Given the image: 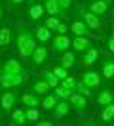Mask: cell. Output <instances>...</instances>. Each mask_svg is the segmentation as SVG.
I'll use <instances>...</instances> for the list:
<instances>
[{
  "label": "cell",
  "instance_id": "cell-32",
  "mask_svg": "<svg viewBox=\"0 0 114 126\" xmlns=\"http://www.w3.org/2000/svg\"><path fill=\"white\" fill-rule=\"evenodd\" d=\"M53 75H55V77L59 79V82H61L63 79H67V77H68V69H65L63 65H57V67L53 69Z\"/></svg>",
  "mask_w": 114,
  "mask_h": 126
},
{
  "label": "cell",
  "instance_id": "cell-17",
  "mask_svg": "<svg viewBox=\"0 0 114 126\" xmlns=\"http://www.w3.org/2000/svg\"><path fill=\"white\" fill-rule=\"evenodd\" d=\"M97 59H99V50H97V48H89L88 52H84L82 63H84V65H88V67H89V65H93V63L97 61Z\"/></svg>",
  "mask_w": 114,
  "mask_h": 126
},
{
  "label": "cell",
  "instance_id": "cell-26",
  "mask_svg": "<svg viewBox=\"0 0 114 126\" xmlns=\"http://www.w3.org/2000/svg\"><path fill=\"white\" fill-rule=\"evenodd\" d=\"M57 95L55 94H46V97L42 99V107L44 109H55V105H57Z\"/></svg>",
  "mask_w": 114,
  "mask_h": 126
},
{
  "label": "cell",
  "instance_id": "cell-9",
  "mask_svg": "<svg viewBox=\"0 0 114 126\" xmlns=\"http://www.w3.org/2000/svg\"><path fill=\"white\" fill-rule=\"evenodd\" d=\"M68 48H70V38H68L67 34H57L55 38H53V50H55V54L59 52V54H65Z\"/></svg>",
  "mask_w": 114,
  "mask_h": 126
},
{
  "label": "cell",
  "instance_id": "cell-38",
  "mask_svg": "<svg viewBox=\"0 0 114 126\" xmlns=\"http://www.w3.org/2000/svg\"><path fill=\"white\" fill-rule=\"evenodd\" d=\"M36 126H53V124L50 122V120H42V122H38Z\"/></svg>",
  "mask_w": 114,
  "mask_h": 126
},
{
  "label": "cell",
  "instance_id": "cell-31",
  "mask_svg": "<svg viewBox=\"0 0 114 126\" xmlns=\"http://www.w3.org/2000/svg\"><path fill=\"white\" fill-rule=\"evenodd\" d=\"M74 92L82 94L84 97H88V99L91 97V88H88L86 84H84V82H78V84H76V90H74Z\"/></svg>",
  "mask_w": 114,
  "mask_h": 126
},
{
  "label": "cell",
  "instance_id": "cell-13",
  "mask_svg": "<svg viewBox=\"0 0 114 126\" xmlns=\"http://www.w3.org/2000/svg\"><path fill=\"white\" fill-rule=\"evenodd\" d=\"M70 31L74 32L76 36H89V27L84 23L82 19H76L70 23Z\"/></svg>",
  "mask_w": 114,
  "mask_h": 126
},
{
  "label": "cell",
  "instance_id": "cell-12",
  "mask_svg": "<svg viewBox=\"0 0 114 126\" xmlns=\"http://www.w3.org/2000/svg\"><path fill=\"white\" fill-rule=\"evenodd\" d=\"M32 63L34 65H42V63L48 59V48L44 46V44H40V46H36L34 48V52H32Z\"/></svg>",
  "mask_w": 114,
  "mask_h": 126
},
{
  "label": "cell",
  "instance_id": "cell-10",
  "mask_svg": "<svg viewBox=\"0 0 114 126\" xmlns=\"http://www.w3.org/2000/svg\"><path fill=\"white\" fill-rule=\"evenodd\" d=\"M0 71L10 73V75H21V73H27L25 69H23V65H21L19 61H17V59H13V57H12V59H8V61L4 63Z\"/></svg>",
  "mask_w": 114,
  "mask_h": 126
},
{
  "label": "cell",
  "instance_id": "cell-25",
  "mask_svg": "<svg viewBox=\"0 0 114 126\" xmlns=\"http://www.w3.org/2000/svg\"><path fill=\"white\" fill-rule=\"evenodd\" d=\"M42 79H44L51 88H57V86H59V79H57V77L53 75V71H50V69H44V71H42Z\"/></svg>",
  "mask_w": 114,
  "mask_h": 126
},
{
  "label": "cell",
  "instance_id": "cell-5",
  "mask_svg": "<svg viewBox=\"0 0 114 126\" xmlns=\"http://www.w3.org/2000/svg\"><path fill=\"white\" fill-rule=\"evenodd\" d=\"M68 103H70L72 109H76L78 113H82V111L88 107V97H84V95L78 94V92H72L70 97H68Z\"/></svg>",
  "mask_w": 114,
  "mask_h": 126
},
{
  "label": "cell",
  "instance_id": "cell-43",
  "mask_svg": "<svg viewBox=\"0 0 114 126\" xmlns=\"http://www.w3.org/2000/svg\"><path fill=\"white\" fill-rule=\"evenodd\" d=\"M93 2H97V0H93Z\"/></svg>",
  "mask_w": 114,
  "mask_h": 126
},
{
  "label": "cell",
  "instance_id": "cell-14",
  "mask_svg": "<svg viewBox=\"0 0 114 126\" xmlns=\"http://www.w3.org/2000/svg\"><path fill=\"white\" fill-rule=\"evenodd\" d=\"M68 111H70L68 99H59L57 105H55V109H53V115H55V118H63V117L68 115Z\"/></svg>",
  "mask_w": 114,
  "mask_h": 126
},
{
  "label": "cell",
  "instance_id": "cell-20",
  "mask_svg": "<svg viewBox=\"0 0 114 126\" xmlns=\"http://www.w3.org/2000/svg\"><path fill=\"white\" fill-rule=\"evenodd\" d=\"M97 103L101 105V107H105V105H108V103H114V94L110 92V90L99 92L97 94Z\"/></svg>",
  "mask_w": 114,
  "mask_h": 126
},
{
  "label": "cell",
  "instance_id": "cell-42",
  "mask_svg": "<svg viewBox=\"0 0 114 126\" xmlns=\"http://www.w3.org/2000/svg\"><path fill=\"white\" fill-rule=\"evenodd\" d=\"M112 17H114V12H112Z\"/></svg>",
  "mask_w": 114,
  "mask_h": 126
},
{
  "label": "cell",
  "instance_id": "cell-19",
  "mask_svg": "<svg viewBox=\"0 0 114 126\" xmlns=\"http://www.w3.org/2000/svg\"><path fill=\"white\" fill-rule=\"evenodd\" d=\"M103 77L106 80L114 79V59L110 57H105V61H103Z\"/></svg>",
  "mask_w": 114,
  "mask_h": 126
},
{
  "label": "cell",
  "instance_id": "cell-34",
  "mask_svg": "<svg viewBox=\"0 0 114 126\" xmlns=\"http://www.w3.org/2000/svg\"><path fill=\"white\" fill-rule=\"evenodd\" d=\"M106 48H108L110 54H114V29L110 31V36H108V40H106Z\"/></svg>",
  "mask_w": 114,
  "mask_h": 126
},
{
  "label": "cell",
  "instance_id": "cell-16",
  "mask_svg": "<svg viewBox=\"0 0 114 126\" xmlns=\"http://www.w3.org/2000/svg\"><path fill=\"white\" fill-rule=\"evenodd\" d=\"M34 32H36V34H34V38L40 40V44H46L48 40L51 38V31H50V29H48L46 25H38Z\"/></svg>",
  "mask_w": 114,
  "mask_h": 126
},
{
  "label": "cell",
  "instance_id": "cell-24",
  "mask_svg": "<svg viewBox=\"0 0 114 126\" xmlns=\"http://www.w3.org/2000/svg\"><path fill=\"white\" fill-rule=\"evenodd\" d=\"M101 120H103V122L114 120V103H108V105L103 107V111H101Z\"/></svg>",
  "mask_w": 114,
  "mask_h": 126
},
{
  "label": "cell",
  "instance_id": "cell-23",
  "mask_svg": "<svg viewBox=\"0 0 114 126\" xmlns=\"http://www.w3.org/2000/svg\"><path fill=\"white\" fill-rule=\"evenodd\" d=\"M50 90H51V86H50V84H48L44 79L36 80V82L32 84V92H34V94H38V95H40V94H48Z\"/></svg>",
  "mask_w": 114,
  "mask_h": 126
},
{
  "label": "cell",
  "instance_id": "cell-11",
  "mask_svg": "<svg viewBox=\"0 0 114 126\" xmlns=\"http://www.w3.org/2000/svg\"><path fill=\"white\" fill-rule=\"evenodd\" d=\"M70 46L74 48V52H82V54L88 52L89 48H93L88 36H74V38L70 40Z\"/></svg>",
  "mask_w": 114,
  "mask_h": 126
},
{
  "label": "cell",
  "instance_id": "cell-29",
  "mask_svg": "<svg viewBox=\"0 0 114 126\" xmlns=\"http://www.w3.org/2000/svg\"><path fill=\"white\" fill-rule=\"evenodd\" d=\"M76 84H78V80L72 79V77H67V79H63L59 82V86L67 88V90H70V92H74V90H76Z\"/></svg>",
  "mask_w": 114,
  "mask_h": 126
},
{
  "label": "cell",
  "instance_id": "cell-7",
  "mask_svg": "<svg viewBox=\"0 0 114 126\" xmlns=\"http://www.w3.org/2000/svg\"><path fill=\"white\" fill-rule=\"evenodd\" d=\"M44 10H46V14H50V16L67 17V12L59 6V2H57V0H44Z\"/></svg>",
  "mask_w": 114,
  "mask_h": 126
},
{
  "label": "cell",
  "instance_id": "cell-15",
  "mask_svg": "<svg viewBox=\"0 0 114 126\" xmlns=\"http://www.w3.org/2000/svg\"><path fill=\"white\" fill-rule=\"evenodd\" d=\"M21 101L25 103L27 107H34V109L42 105V99H40V95L34 94V92H32V94H23V95H21Z\"/></svg>",
  "mask_w": 114,
  "mask_h": 126
},
{
  "label": "cell",
  "instance_id": "cell-22",
  "mask_svg": "<svg viewBox=\"0 0 114 126\" xmlns=\"http://www.w3.org/2000/svg\"><path fill=\"white\" fill-rule=\"evenodd\" d=\"M12 40H13V32H12V29L2 27V29H0V46H10Z\"/></svg>",
  "mask_w": 114,
  "mask_h": 126
},
{
  "label": "cell",
  "instance_id": "cell-39",
  "mask_svg": "<svg viewBox=\"0 0 114 126\" xmlns=\"http://www.w3.org/2000/svg\"><path fill=\"white\" fill-rule=\"evenodd\" d=\"M0 19H2V8H0Z\"/></svg>",
  "mask_w": 114,
  "mask_h": 126
},
{
  "label": "cell",
  "instance_id": "cell-33",
  "mask_svg": "<svg viewBox=\"0 0 114 126\" xmlns=\"http://www.w3.org/2000/svg\"><path fill=\"white\" fill-rule=\"evenodd\" d=\"M70 90H67V88H63V86H57L55 88V95H57V99H68L70 97Z\"/></svg>",
  "mask_w": 114,
  "mask_h": 126
},
{
  "label": "cell",
  "instance_id": "cell-8",
  "mask_svg": "<svg viewBox=\"0 0 114 126\" xmlns=\"http://www.w3.org/2000/svg\"><path fill=\"white\" fill-rule=\"evenodd\" d=\"M82 82L86 84L88 88H99L101 86V75L99 73H95V71H86L82 75Z\"/></svg>",
  "mask_w": 114,
  "mask_h": 126
},
{
  "label": "cell",
  "instance_id": "cell-40",
  "mask_svg": "<svg viewBox=\"0 0 114 126\" xmlns=\"http://www.w3.org/2000/svg\"><path fill=\"white\" fill-rule=\"evenodd\" d=\"M84 126H93V124H84Z\"/></svg>",
  "mask_w": 114,
  "mask_h": 126
},
{
  "label": "cell",
  "instance_id": "cell-21",
  "mask_svg": "<svg viewBox=\"0 0 114 126\" xmlns=\"http://www.w3.org/2000/svg\"><path fill=\"white\" fill-rule=\"evenodd\" d=\"M46 14V10H44V4H32L29 8V17L32 19V21H38L40 17Z\"/></svg>",
  "mask_w": 114,
  "mask_h": 126
},
{
  "label": "cell",
  "instance_id": "cell-18",
  "mask_svg": "<svg viewBox=\"0 0 114 126\" xmlns=\"http://www.w3.org/2000/svg\"><path fill=\"white\" fill-rule=\"evenodd\" d=\"M59 63L65 67V69H72L74 67V63H76V55H74V52H65V54H61V59H59Z\"/></svg>",
  "mask_w": 114,
  "mask_h": 126
},
{
  "label": "cell",
  "instance_id": "cell-3",
  "mask_svg": "<svg viewBox=\"0 0 114 126\" xmlns=\"http://www.w3.org/2000/svg\"><path fill=\"white\" fill-rule=\"evenodd\" d=\"M80 17H82V21L89 29H93V31H103V21H101V17L95 16V14H91L88 8H80Z\"/></svg>",
  "mask_w": 114,
  "mask_h": 126
},
{
  "label": "cell",
  "instance_id": "cell-37",
  "mask_svg": "<svg viewBox=\"0 0 114 126\" xmlns=\"http://www.w3.org/2000/svg\"><path fill=\"white\" fill-rule=\"evenodd\" d=\"M8 2H10V4H13V6H19V4H23L25 0H8Z\"/></svg>",
  "mask_w": 114,
  "mask_h": 126
},
{
  "label": "cell",
  "instance_id": "cell-4",
  "mask_svg": "<svg viewBox=\"0 0 114 126\" xmlns=\"http://www.w3.org/2000/svg\"><path fill=\"white\" fill-rule=\"evenodd\" d=\"M15 103H17V95H15V92H12V90H6L4 94L0 95V107L6 111V113H10V111L13 109Z\"/></svg>",
  "mask_w": 114,
  "mask_h": 126
},
{
  "label": "cell",
  "instance_id": "cell-41",
  "mask_svg": "<svg viewBox=\"0 0 114 126\" xmlns=\"http://www.w3.org/2000/svg\"><path fill=\"white\" fill-rule=\"evenodd\" d=\"M10 126H19V124H10Z\"/></svg>",
  "mask_w": 114,
  "mask_h": 126
},
{
  "label": "cell",
  "instance_id": "cell-1",
  "mask_svg": "<svg viewBox=\"0 0 114 126\" xmlns=\"http://www.w3.org/2000/svg\"><path fill=\"white\" fill-rule=\"evenodd\" d=\"M15 44H17V52L23 59H30L32 57V52L36 48V38L30 34L23 25H19V31H17V38H15Z\"/></svg>",
  "mask_w": 114,
  "mask_h": 126
},
{
  "label": "cell",
  "instance_id": "cell-27",
  "mask_svg": "<svg viewBox=\"0 0 114 126\" xmlns=\"http://www.w3.org/2000/svg\"><path fill=\"white\" fill-rule=\"evenodd\" d=\"M12 120H13V124H25L27 122V115H25V109H15L12 113Z\"/></svg>",
  "mask_w": 114,
  "mask_h": 126
},
{
  "label": "cell",
  "instance_id": "cell-6",
  "mask_svg": "<svg viewBox=\"0 0 114 126\" xmlns=\"http://www.w3.org/2000/svg\"><path fill=\"white\" fill-rule=\"evenodd\" d=\"M110 4H112V0H97V2H91L89 6H88V10H89L91 14H95V16H105L106 10L110 8Z\"/></svg>",
  "mask_w": 114,
  "mask_h": 126
},
{
  "label": "cell",
  "instance_id": "cell-36",
  "mask_svg": "<svg viewBox=\"0 0 114 126\" xmlns=\"http://www.w3.org/2000/svg\"><path fill=\"white\" fill-rule=\"evenodd\" d=\"M55 32H57V34H67V32H68V27L65 23H61L59 27H57V31H55Z\"/></svg>",
  "mask_w": 114,
  "mask_h": 126
},
{
  "label": "cell",
  "instance_id": "cell-30",
  "mask_svg": "<svg viewBox=\"0 0 114 126\" xmlns=\"http://www.w3.org/2000/svg\"><path fill=\"white\" fill-rule=\"evenodd\" d=\"M25 115H27V120H30V122H36L38 118H40V111L34 109V107H27V109H25Z\"/></svg>",
  "mask_w": 114,
  "mask_h": 126
},
{
  "label": "cell",
  "instance_id": "cell-2",
  "mask_svg": "<svg viewBox=\"0 0 114 126\" xmlns=\"http://www.w3.org/2000/svg\"><path fill=\"white\" fill-rule=\"evenodd\" d=\"M27 82V73H21V75H10V73L0 71V86L6 88V90H13V88L21 86Z\"/></svg>",
  "mask_w": 114,
  "mask_h": 126
},
{
  "label": "cell",
  "instance_id": "cell-28",
  "mask_svg": "<svg viewBox=\"0 0 114 126\" xmlns=\"http://www.w3.org/2000/svg\"><path fill=\"white\" fill-rule=\"evenodd\" d=\"M44 25L48 27V29H50V31H57V27L61 25V17H57V16H50V17H46Z\"/></svg>",
  "mask_w": 114,
  "mask_h": 126
},
{
  "label": "cell",
  "instance_id": "cell-35",
  "mask_svg": "<svg viewBox=\"0 0 114 126\" xmlns=\"http://www.w3.org/2000/svg\"><path fill=\"white\" fill-rule=\"evenodd\" d=\"M57 2H59L61 8L67 12V8H70V6H72V2H74V0H57Z\"/></svg>",
  "mask_w": 114,
  "mask_h": 126
}]
</instances>
